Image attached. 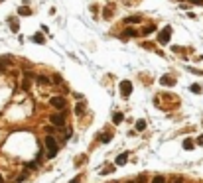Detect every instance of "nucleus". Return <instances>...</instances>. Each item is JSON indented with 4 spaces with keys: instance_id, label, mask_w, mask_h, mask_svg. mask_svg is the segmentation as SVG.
Here are the masks:
<instances>
[{
    "instance_id": "f257e3e1",
    "label": "nucleus",
    "mask_w": 203,
    "mask_h": 183,
    "mask_svg": "<svg viewBox=\"0 0 203 183\" xmlns=\"http://www.w3.org/2000/svg\"><path fill=\"white\" fill-rule=\"evenodd\" d=\"M44 144L47 148V158H55V154H57V140L53 138L51 134H47L45 140H44Z\"/></svg>"
},
{
    "instance_id": "f03ea898",
    "label": "nucleus",
    "mask_w": 203,
    "mask_h": 183,
    "mask_svg": "<svg viewBox=\"0 0 203 183\" xmlns=\"http://www.w3.org/2000/svg\"><path fill=\"white\" fill-rule=\"evenodd\" d=\"M119 89H120V95L124 96V99H128V96L132 95V83L130 81H120V85H119Z\"/></svg>"
},
{
    "instance_id": "7ed1b4c3",
    "label": "nucleus",
    "mask_w": 203,
    "mask_h": 183,
    "mask_svg": "<svg viewBox=\"0 0 203 183\" xmlns=\"http://www.w3.org/2000/svg\"><path fill=\"white\" fill-rule=\"evenodd\" d=\"M170 37H172V28H170V26H166V28H164V30L158 34V41L166 45V44L170 41Z\"/></svg>"
},
{
    "instance_id": "20e7f679",
    "label": "nucleus",
    "mask_w": 203,
    "mask_h": 183,
    "mask_svg": "<svg viewBox=\"0 0 203 183\" xmlns=\"http://www.w3.org/2000/svg\"><path fill=\"white\" fill-rule=\"evenodd\" d=\"M51 106L53 109H65V99L63 96H51Z\"/></svg>"
},
{
    "instance_id": "39448f33",
    "label": "nucleus",
    "mask_w": 203,
    "mask_h": 183,
    "mask_svg": "<svg viewBox=\"0 0 203 183\" xmlns=\"http://www.w3.org/2000/svg\"><path fill=\"white\" fill-rule=\"evenodd\" d=\"M51 124L55 128H61L63 124H65V118H63V114H51Z\"/></svg>"
},
{
    "instance_id": "423d86ee",
    "label": "nucleus",
    "mask_w": 203,
    "mask_h": 183,
    "mask_svg": "<svg viewBox=\"0 0 203 183\" xmlns=\"http://www.w3.org/2000/svg\"><path fill=\"white\" fill-rule=\"evenodd\" d=\"M160 83H162L164 87H174V85H175V79H172L170 75H164V77L160 79Z\"/></svg>"
},
{
    "instance_id": "0eeeda50",
    "label": "nucleus",
    "mask_w": 203,
    "mask_h": 183,
    "mask_svg": "<svg viewBox=\"0 0 203 183\" xmlns=\"http://www.w3.org/2000/svg\"><path fill=\"white\" fill-rule=\"evenodd\" d=\"M126 161H128V154H120L119 158L114 160V164H116V165H124Z\"/></svg>"
},
{
    "instance_id": "6e6552de",
    "label": "nucleus",
    "mask_w": 203,
    "mask_h": 183,
    "mask_svg": "<svg viewBox=\"0 0 203 183\" xmlns=\"http://www.w3.org/2000/svg\"><path fill=\"white\" fill-rule=\"evenodd\" d=\"M122 120H124V114H122V112H114V114H113V122H114V124H120Z\"/></svg>"
},
{
    "instance_id": "1a4fd4ad",
    "label": "nucleus",
    "mask_w": 203,
    "mask_h": 183,
    "mask_svg": "<svg viewBox=\"0 0 203 183\" xmlns=\"http://www.w3.org/2000/svg\"><path fill=\"white\" fill-rule=\"evenodd\" d=\"M140 22V16H128L124 18V24H138Z\"/></svg>"
},
{
    "instance_id": "9d476101",
    "label": "nucleus",
    "mask_w": 203,
    "mask_h": 183,
    "mask_svg": "<svg viewBox=\"0 0 203 183\" xmlns=\"http://www.w3.org/2000/svg\"><path fill=\"white\" fill-rule=\"evenodd\" d=\"M134 128L138 132H142L144 128H146V120H136V124H134Z\"/></svg>"
},
{
    "instance_id": "9b49d317",
    "label": "nucleus",
    "mask_w": 203,
    "mask_h": 183,
    "mask_svg": "<svg viewBox=\"0 0 203 183\" xmlns=\"http://www.w3.org/2000/svg\"><path fill=\"white\" fill-rule=\"evenodd\" d=\"M184 150H193V140L185 138V140H184Z\"/></svg>"
},
{
    "instance_id": "f8f14e48",
    "label": "nucleus",
    "mask_w": 203,
    "mask_h": 183,
    "mask_svg": "<svg viewBox=\"0 0 203 183\" xmlns=\"http://www.w3.org/2000/svg\"><path fill=\"white\" fill-rule=\"evenodd\" d=\"M99 138H101V142H105V144H106V142H109L110 138H113V134H110V132H106V134H101Z\"/></svg>"
},
{
    "instance_id": "ddd939ff",
    "label": "nucleus",
    "mask_w": 203,
    "mask_h": 183,
    "mask_svg": "<svg viewBox=\"0 0 203 183\" xmlns=\"http://www.w3.org/2000/svg\"><path fill=\"white\" fill-rule=\"evenodd\" d=\"M32 40H34L36 44H44V41H45V40H44V36H41V34H36L34 37H32Z\"/></svg>"
},
{
    "instance_id": "4468645a",
    "label": "nucleus",
    "mask_w": 203,
    "mask_h": 183,
    "mask_svg": "<svg viewBox=\"0 0 203 183\" xmlns=\"http://www.w3.org/2000/svg\"><path fill=\"white\" fill-rule=\"evenodd\" d=\"M18 14H20V16H30V8H26V6H22V8H20V10H18Z\"/></svg>"
},
{
    "instance_id": "2eb2a0df",
    "label": "nucleus",
    "mask_w": 203,
    "mask_h": 183,
    "mask_svg": "<svg viewBox=\"0 0 203 183\" xmlns=\"http://www.w3.org/2000/svg\"><path fill=\"white\" fill-rule=\"evenodd\" d=\"M152 32H156V28H154V26H148V28H144V32H142V34H144V36H150Z\"/></svg>"
},
{
    "instance_id": "dca6fc26",
    "label": "nucleus",
    "mask_w": 203,
    "mask_h": 183,
    "mask_svg": "<svg viewBox=\"0 0 203 183\" xmlns=\"http://www.w3.org/2000/svg\"><path fill=\"white\" fill-rule=\"evenodd\" d=\"M152 183H166V177H164V175H156V177L152 179Z\"/></svg>"
},
{
    "instance_id": "f3484780",
    "label": "nucleus",
    "mask_w": 203,
    "mask_h": 183,
    "mask_svg": "<svg viewBox=\"0 0 203 183\" xmlns=\"http://www.w3.org/2000/svg\"><path fill=\"white\" fill-rule=\"evenodd\" d=\"M189 89H191V93H201V85H197V83H193Z\"/></svg>"
},
{
    "instance_id": "a211bd4d",
    "label": "nucleus",
    "mask_w": 203,
    "mask_h": 183,
    "mask_svg": "<svg viewBox=\"0 0 203 183\" xmlns=\"http://www.w3.org/2000/svg\"><path fill=\"white\" fill-rule=\"evenodd\" d=\"M126 36H128V37H134V36H138V32L132 30V28H128V30H126Z\"/></svg>"
},
{
    "instance_id": "6ab92c4d",
    "label": "nucleus",
    "mask_w": 203,
    "mask_h": 183,
    "mask_svg": "<svg viewBox=\"0 0 203 183\" xmlns=\"http://www.w3.org/2000/svg\"><path fill=\"white\" fill-rule=\"evenodd\" d=\"M83 109H85V106H83V103H81V104H77V106H75V112H77V114H79V116H81V114H83V112H85Z\"/></svg>"
},
{
    "instance_id": "aec40b11",
    "label": "nucleus",
    "mask_w": 203,
    "mask_h": 183,
    "mask_svg": "<svg viewBox=\"0 0 203 183\" xmlns=\"http://www.w3.org/2000/svg\"><path fill=\"white\" fill-rule=\"evenodd\" d=\"M10 26H12V30L16 32L18 30V20H10Z\"/></svg>"
},
{
    "instance_id": "412c9836",
    "label": "nucleus",
    "mask_w": 203,
    "mask_h": 183,
    "mask_svg": "<svg viewBox=\"0 0 203 183\" xmlns=\"http://www.w3.org/2000/svg\"><path fill=\"white\" fill-rule=\"evenodd\" d=\"M197 144H199V146H203V134H199V136H197Z\"/></svg>"
},
{
    "instance_id": "4be33fe9",
    "label": "nucleus",
    "mask_w": 203,
    "mask_h": 183,
    "mask_svg": "<svg viewBox=\"0 0 203 183\" xmlns=\"http://www.w3.org/2000/svg\"><path fill=\"white\" fill-rule=\"evenodd\" d=\"M38 81H40V83H44V85H47V79L45 77H38Z\"/></svg>"
},
{
    "instance_id": "5701e85b",
    "label": "nucleus",
    "mask_w": 203,
    "mask_h": 183,
    "mask_svg": "<svg viewBox=\"0 0 203 183\" xmlns=\"http://www.w3.org/2000/svg\"><path fill=\"white\" fill-rule=\"evenodd\" d=\"M189 2H191V4H201L203 0H189Z\"/></svg>"
},
{
    "instance_id": "b1692460",
    "label": "nucleus",
    "mask_w": 203,
    "mask_h": 183,
    "mask_svg": "<svg viewBox=\"0 0 203 183\" xmlns=\"http://www.w3.org/2000/svg\"><path fill=\"white\" fill-rule=\"evenodd\" d=\"M175 183H184V181H181V179H179V177H178V179H175Z\"/></svg>"
},
{
    "instance_id": "393cba45",
    "label": "nucleus",
    "mask_w": 203,
    "mask_h": 183,
    "mask_svg": "<svg viewBox=\"0 0 203 183\" xmlns=\"http://www.w3.org/2000/svg\"><path fill=\"white\" fill-rule=\"evenodd\" d=\"M0 183H4V179H2V175H0Z\"/></svg>"
},
{
    "instance_id": "a878e982",
    "label": "nucleus",
    "mask_w": 203,
    "mask_h": 183,
    "mask_svg": "<svg viewBox=\"0 0 203 183\" xmlns=\"http://www.w3.org/2000/svg\"><path fill=\"white\" fill-rule=\"evenodd\" d=\"M128 183H134V181H128Z\"/></svg>"
}]
</instances>
